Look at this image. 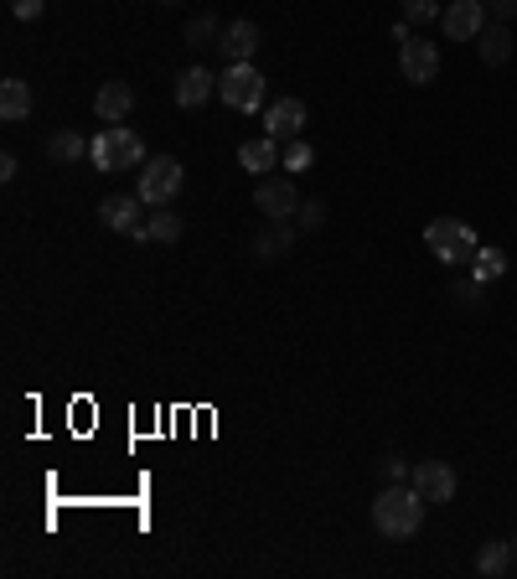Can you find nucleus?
<instances>
[{"mask_svg": "<svg viewBox=\"0 0 517 579\" xmlns=\"http://www.w3.org/2000/svg\"><path fill=\"white\" fill-rule=\"evenodd\" d=\"M419 523H424V497L414 492V486H399V481H393L388 492L373 497V528H378V538L404 543V538L419 533Z\"/></svg>", "mask_w": 517, "mask_h": 579, "instance_id": "f257e3e1", "label": "nucleus"}, {"mask_svg": "<svg viewBox=\"0 0 517 579\" xmlns=\"http://www.w3.org/2000/svg\"><path fill=\"white\" fill-rule=\"evenodd\" d=\"M88 161H94L99 171H130L145 161V140L125 125H104L94 135V145H88Z\"/></svg>", "mask_w": 517, "mask_h": 579, "instance_id": "f03ea898", "label": "nucleus"}, {"mask_svg": "<svg viewBox=\"0 0 517 579\" xmlns=\"http://www.w3.org/2000/svg\"><path fill=\"white\" fill-rule=\"evenodd\" d=\"M424 249H430L440 264H471L481 243H476L471 223H461V218H435L430 228H424Z\"/></svg>", "mask_w": 517, "mask_h": 579, "instance_id": "7ed1b4c3", "label": "nucleus"}, {"mask_svg": "<svg viewBox=\"0 0 517 579\" xmlns=\"http://www.w3.org/2000/svg\"><path fill=\"white\" fill-rule=\"evenodd\" d=\"M218 99L238 114H249L264 104V73L254 63H228V73L218 78Z\"/></svg>", "mask_w": 517, "mask_h": 579, "instance_id": "20e7f679", "label": "nucleus"}, {"mask_svg": "<svg viewBox=\"0 0 517 579\" xmlns=\"http://www.w3.org/2000/svg\"><path fill=\"white\" fill-rule=\"evenodd\" d=\"M176 192H181V161H176V156H156V161L140 166V192H135L140 202L166 207Z\"/></svg>", "mask_w": 517, "mask_h": 579, "instance_id": "39448f33", "label": "nucleus"}, {"mask_svg": "<svg viewBox=\"0 0 517 579\" xmlns=\"http://www.w3.org/2000/svg\"><path fill=\"white\" fill-rule=\"evenodd\" d=\"M399 73H404V83H414V88L435 83V78H440V47L424 42V37L399 42Z\"/></svg>", "mask_w": 517, "mask_h": 579, "instance_id": "423d86ee", "label": "nucleus"}, {"mask_svg": "<svg viewBox=\"0 0 517 579\" xmlns=\"http://www.w3.org/2000/svg\"><path fill=\"white\" fill-rule=\"evenodd\" d=\"M440 21H445L450 42H476L486 32V6L481 0H450V6L440 11Z\"/></svg>", "mask_w": 517, "mask_h": 579, "instance_id": "0eeeda50", "label": "nucleus"}, {"mask_svg": "<svg viewBox=\"0 0 517 579\" xmlns=\"http://www.w3.org/2000/svg\"><path fill=\"white\" fill-rule=\"evenodd\" d=\"M254 207L264 212V218H295V181L290 176H259V187H254Z\"/></svg>", "mask_w": 517, "mask_h": 579, "instance_id": "6e6552de", "label": "nucleus"}, {"mask_svg": "<svg viewBox=\"0 0 517 579\" xmlns=\"http://www.w3.org/2000/svg\"><path fill=\"white\" fill-rule=\"evenodd\" d=\"M409 486H414L424 502H450V497H455V471H450L445 461H419L414 476H409Z\"/></svg>", "mask_w": 517, "mask_h": 579, "instance_id": "1a4fd4ad", "label": "nucleus"}, {"mask_svg": "<svg viewBox=\"0 0 517 579\" xmlns=\"http://www.w3.org/2000/svg\"><path fill=\"white\" fill-rule=\"evenodd\" d=\"M99 223H104V228H114V233L145 238V223H140V197H104V202H99Z\"/></svg>", "mask_w": 517, "mask_h": 579, "instance_id": "9d476101", "label": "nucleus"}, {"mask_svg": "<svg viewBox=\"0 0 517 579\" xmlns=\"http://www.w3.org/2000/svg\"><path fill=\"white\" fill-rule=\"evenodd\" d=\"M300 130H306V104H300V99H280V104L264 109V135L300 140Z\"/></svg>", "mask_w": 517, "mask_h": 579, "instance_id": "9b49d317", "label": "nucleus"}, {"mask_svg": "<svg viewBox=\"0 0 517 579\" xmlns=\"http://www.w3.org/2000/svg\"><path fill=\"white\" fill-rule=\"evenodd\" d=\"M218 52L228 57V63H249V57L259 52V26L254 21H228L223 37H218Z\"/></svg>", "mask_w": 517, "mask_h": 579, "instance_id": "f8f14e48", "label": "nucleus"}, {"mask_svg": "<svg viewBox=\"0 0 517 579\" xmlns=\"http://www.w3.org/2000/svg\"><path fill=\"white\" fill-rule=\"evenodd\" d=\"M238 166L249 171V176H269V171L280 166V140H275V135L243 140V145H238Z\"/></svg>", "mask_w": 517, "mask_h": 579, "instance_id": "ddd939ff", "label": "nucleus"}, {"mask_svg": "<svg viewBox=\"0 0 517 579\" xmlns=\"http://www.w3.org/2000/svg\"><path fill=\"white\" fill-rule=\"evenodd\" d=\"M212 94H218V78H212L207 68H187V73L176 78V104L181 109H202Z\"/></svg>", "mask_w": 517, "mask_h": 579, "instance_id": "4468645a", "label": "nucleus"}, {"mask_svg": "<svg viewBox=\"0 0 517 579\" xmlns=\"http://www.w3.org/2000/svg\"><path fill=\"white\" fill-rule=\"evenodd\" d=\"M130 109H135V94H130V83H119V78L104 83L99 94H94V114L104 119V125H119V119H125Z\"/></svg>", "mask_w": 517, "mask_h": 579, "instance_id": "2eb2a0df", "label": "nucleus"}, {"mask_svg": "<svg viewBox=\"0 0 517 579\" xmlns=\"http://www.w3.org/2000/svg\"><path fill=\"white\" fill-rule=\"evenodd\" d=\"M295 249V228H290V218H269V228L254 238V254L269 264V259H285Z\"/></svg>", "mask_w": 517, "mask_h": 579, "instance_id": "dca6fc26", "label": "nucleus"}, {"mask_svg": "<svg viewBox=\"0 0 517 579\" xmlns=\"http://www.w3.org/2000/svg\"><path fill=\"white\" fill-rule=\"evenodd\" d=\"M26 114H32V83L6 78L0 83V119H6V125H21Z\"/></svg>", "mask_w": 517, "mask_h": 579, "instance_id": "f3484780", "label": "nucleus"}, {"mask_svg": "<svg viewBox=\"0 0 517 579\" xmlns=\"http://www.w3.org/2000/svg\"><path fill=\"white\" fill-rule=\"evenodd\" d=\"M476 47H481V63L486 68H502L507 57H512V32H507V21H492L486 32L476 37Z\"/></svg>", "mask_w": 517, "mask_h": 579, "instance_id": "a211bd4d", "label": "nucleus"}, {"mask_svg": "<svg viewBox=\"0 0 517 579\" xmlns=\"http://www.w3.org/2000/svg\"><path fill=\"white\" fill-rule=\"evenodd\" d=\"M512 559H517V548H512L507 538H486V543L476 548V569H481L486 579L507 574V569H512Z\"/></svg>", "mask_w": 517, "mask_h": 579, "instance_id": "6ab92c4d", "label": "nucleus"}, {"mask_svg": "<svg viewBox=\"0 0 517 579\" xmlns=\"http://www.w3.org/2000/svg\"><path fill=\"white\" fill-rule=\"evenodd\" d=\"M88 145H94V140H83L78 130H57V135L47 140V156H52V161H78Z\"/></svg>", "mask_w": 517, "mask_h": 579, "instance_id": "aec40b11", "label": "nucleus"}, {"mask_svg": "<svg viewBox=\"0 0 517 579\" xmlns=\"http://www.w3.org/2000/svg\"><path fill=\"white\" fill-rule=\"evenodd\" d=\"M218 37H223V26H218V16H192L187 21V47H218Z\"/></svg>", "mask_w": 517, "mask_h": 579, "instance_id": "412c9836", "label": "nucleus"}, {"mask_svg": "<svg viewBox=\"0 0 517 579\" xmlns=\"http://www.w3.org/2000/svg\"><path fill=\"white\" fill-rule=\"evenodd\" d=\"M145 238H156V243H176L181 238V218L171 207H156V218L145 223Z\"/></svg>", "mask_w": 517, "mask_h": 579, "instance_id": "4be33fe9", "label": "nucleus"}, {"mask_svg": "<svg viewBox=\"0 0 517 579\" xmlns=\"http://www.w3.org/2000/svg\"><path fill=\"white\" fill-rule=\"evenodd\" d=\"M311 161H316V150H311L306 140H290V145H285V156H280V166H285L290 176H300V171H311Z\"/></svg>", "mask_w": 517, "mask_h": 579, "instance_id": "5701e85b", "label": "nucleus"}, {"mask_svg": "<svg viewBox=\"0 0 517 579\" xmlns=\"http://www.w3.org/2000/svg\"><path fill=\"white\" fill-rule=\"evenodd\" d=\"M476 274H481V280H497V274L507 269V259H502V249H476Z\"/></svg>", "mask_w": 517, "mask_h": 579, "instance_id": "b1692460", "label": "nucleus"}, {"mask_svg": "<svg viewBox=\"0 0 517 579\" xmlns=\"http://www.w3.org/2000/svg\"><path fill=\"white\" fill-rule=\"evenodd\" d=\"M435 16H440L435 0H404V21L409 26H424V21H435Z\"/></svg>", "mask_w": 517, "mask_h": 579, "instance_id": "393cba45", "label": "nucleus"}, {"mask_svg": "<svg viewBox=\"0 0 517 579\" xmlns=\"http://www.w3.org/2000/svg\"><path fill=\"white\" fill-rule=\"evenodd\" d=\"M321 223H326V207H321V202H300V207H295V228L311 233V228H321Z\"/></svg>", "mask_w": 517, "mask_h": 579, "instance_id": "a878e982", "label": "nucleus"}, {"mask_svg": "<svg viewBox=\"0 0 517 579\" xmlns=\"http://www.w3.org/2000/svg\"><path fill=\"white\" fill-rule=\"evenodd\" d=\"M42 11H47V0H11V16L16 21H37Z\"/></svg>", "mask_w": 517, "mask_h": 579, "instance_id": "bb28decb", "label": "nucleus"}, {"mask_svg": "<svg viewBox=\"0 0 517 579\" xmlns=\"http://www.w3.org/2000/svg\"><path fill=\"white\" fill-rule=\"evenodd\" d=\"M486 6H492L497 21H512V16H517V0H486Z\"/></svg>", "mask_w": 517, "mask_h": 579, "instance_id": "cd10ccee", "label": "nucleus"}, {"mask_svg": "<svg viewBox=\"0 0 517 579\" xmlns=\"http://www.w3.org/2000/svg\"><path fill=\"white\" fill-rule=\"evenodd\" d=\"M404 471H409V466L399 461V455H388V461H383V476H388V481H404Z\"/></svg>", "mask_w": 517, "mask_h": 579, "instance_id": "c85d7f7f", "label": "nucleus"}, {"mask_svg": "<svg viewBox=\"0 0 517 579\" xmlns=\"http://www.w3.org/2000/svg\"><path fill=\"white\" fill-rule=\"evenodd\" d=\"M16 171H21V166H16V156H0V176L16 181Z\"/></svg>", "mask_w": 517, "mask_h": 579, "instance_id": "c756f323", "label": "nucleus"}, {"mask_svg": "<svg viewBox=\"0 0 517 579\" xmlns=\"http://www.w3.org/2000/svg\"><path fill=\"white\" fill-rule=\"evenodd\" d=\"M161 6H176V0H161Z\"/></svg>", "mask_w": 517, "mask_h": 579, "instance_id": "7c9ffc66", "label": "nucleus"}, {"mask_svg": "<svg viewBox=\"0 0 517 579\" xmlns=\"http://www.w3.org/2000/svg\"><path fill=\"white\" fill-rule=\"evenodd\" d=\"M512 548H517V538H512Z\"/></svg>", "mask_w": 517, "mask_h": 579, "instance_id": "2f4dec72", "label": "nucleus"}, {"mask_svg": "<svg viewBox=\"0 0 517 579\" xmlns=\"http://www.w3.org/2000/svg\"><path fill=\"white\" fill-rule=\"evenodd\" d=\"M481 6H486V0H481Z\"/></svg>", "mask_w": 517, "mask_h": 579, "instance_id": "473e14b6", "label": "nucleus"}]
</instances>
